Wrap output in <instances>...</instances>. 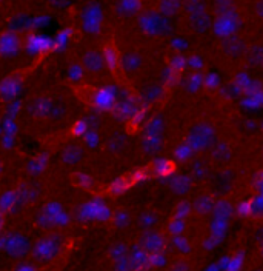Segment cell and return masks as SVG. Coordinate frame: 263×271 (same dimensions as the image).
Segmentation results:
<instances>
[{"mask_svg":"<svg viewBox=\"0 0 263 271\" xmlns=\"http://www.w3.org/2000/svg\"><path fill=\"white\" fill-rule=\"evenodd\" d=\"M85 63H86V67L93 71L102 68V59L97 52H88L85 56Z\"/></svg>","mask_w":263,"mask_h":271,"instance_id":"cell-1","label":"cell"},{"mask_svg":"<svg viewBox=\"0 0 263 271\" xmlns=\"http://www.w3.org/2000/svg\"><path fill=\"white\" fill-rule=\"evenodd\" d=\"M17 271H33L28 265H23V267H20L19 270H17Z\"/></svg>","mask_w":263,"mask_h":271,"instance_id":"cell-2","label":"cell"}]
</instances>
